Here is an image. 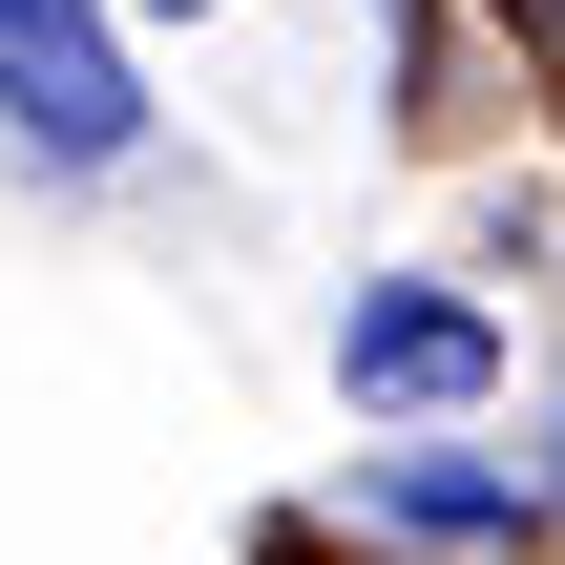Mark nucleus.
I'll list each match as a JSON object with an SVG mask.
<instances>
[{
  "label": "nucleus",
  "mask_w": 565,
  "mask_h": 565,
  "mask_svg": "<svg viewBox=\"0 0 565 565\" xmlns=\"http://www.w3.org/2000/svg\"><path fill=\"white\" fill-rule=\"evenodd\" d=\"M0 147H42V168H126L147 147V84L105 42V0H0Z\"/></svg>",
  "instance_id": "obj_1"
},
{
  "label": "nucleus",
  "mask_w": 565,
  "mask_h": 565,
  "mask_svg": "<svg viewBox=\"0 0 565 565\" xmlns=\"http://www.w3.org/2000/svg\"><path fill=\"white\" fill-rule=\"evenodd\" d=\"M335 377H356L377 419H440V398H482V377H503V315L398 273V294H356V315H335Z\"/></svg>",
  "instance_id": "obj_2"
},
{
  "label": "nucleus",
  "mask_w": 565,
  "mask_h": 565,
  "mask_svg": "<svg viewBox=\"0 0 565 565\" xmlns=\"http://www.w3.org/2000/svg\"><path fill=\"white\" fill-rule=\"evenodd\" d=\"M356 524H398V545H524V461H440V440H377V461H356Z\"/></svg>",
  "instance_id": "obj_3"
},
{
  "label": "nucleus",
  "mask_w": 565,
  "mask_h": 565,
  "mask_svg": "<svg viewBox=\"0 0 565 565\" xmlns=\"http://www.w3.org/2000/svg\"><path fill=\"white\" fill-rule=\"evenodd\" d=\"M147 21H210V0H147Z\"/></svg>",
  "instance_id": "obj_4"
},
{
  "label": "nucleus",
  "mask_w": 565,
  "mask_h": 565,
  "mask_svg": "<svg viewBox=\"0 0 565 565\" xmlns=\"http://www.w3.org/2000/svg\"><path fill=\"white\" fill-rule=\"evenodd\" d=\"M545 503H565V440H545Z\"/></svg>",
  "instance_id": "obj_5"
}]
</instances>
